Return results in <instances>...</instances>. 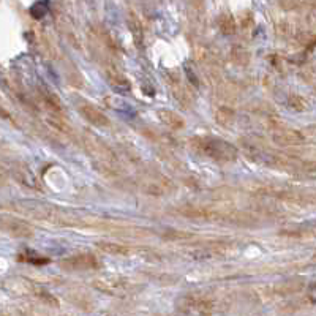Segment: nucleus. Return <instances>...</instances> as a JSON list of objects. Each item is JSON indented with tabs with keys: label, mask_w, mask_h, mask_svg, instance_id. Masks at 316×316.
Segmentation results:
<instances>
[{
	"label": "nucleus",
	"mask_w": 316,
	"mask_h": 316,
	"mask_svg": "<svg viewBox=\"0 0 316 316\" xmlns=\"http://www.w3.org/2000/svg\"><path fill=\"white\" fill-rule=\"evenodd\" d=\"M194 146L202 155H207L214 160L229 161L236 158L234 146H231L229 143L219 138H199L194 141Z\"/></svg>",
	"instance_id": "obj_1"
},
{
	"label": "nucleus",
	"mask_w": 316,
	"mask_h": 316,
	"mask_svg": "<svg viewBox=\"0 0 316 316\" xmlns=\"http://www.w3.org/2000/svg\"><path fill=\"white\" fill-rule=\"evenodd\" d=\"M62 267L70 270H87V269H97L98 261L95 256L89 255V253H81V255L70 256L62 261Z\"/></svg>",
	"instance_id": "obj_2"
},
{
	"label": "nucleus",
	"mask_w": 316,
	"mask_h": 316,
	"mask_svg": "<svg viewBox=\"0 0 316 316\" xmlns=\"http://www.w3.org/2000/svg\"><path fill=\"white\" fill-rule=\"evenodd\" d=\"M3 229L13 237H30L33 233L30 224L18 219H8V217L3 219Z\"/></svg>",
	"instance_id": "obj_3"
},
{
	"label": "nucleus",
	"mask_w": 316,
	"mask_h": 316,
	"mask_svg": "<svg viewBox=\"0 0 316 316\" xmlns=\"http://www.w3.org/2000/svg\"><path fill=\"white\" fill-rule=\"evenodd\" d=\"M81 114L94 125H101V126L108 125L106 116H104L100 109H97L95 106H92V104H84V106L81 108Z\"/></svg>",
	"instance_id": "obj_4"
},
{
	"label": "nucleus",
	"mask_w": 316,
	"mask_h": 316,
	"mask_svg": "<svg viewBox=\"0 0 316 316\" xmlns=\"http://www.w3.org/2000/svg\"><path fill=\"white\" fill-rule=\"evenodd\" d=\"M97 247L103 250L104 253H108V255H126V253H128L126 247H123V245H121V243L111 242V241L97 242Z\"/></svg>",
	"instance_id": "obj_5"
},
{
	"label": "nucleus",
	"mask_w": 316,
	"mask_h": 316,
	"mask_svg": "<svg viewBox=\"0 0 316 316\" xmlns=\"http://www.w3.org/2000/svg\"><path fill=\"white\" fill-rule=\"evenodd\" d=\"M160 117H161V121L170 126H172V128H180V126L184 125V121L171 111H160Z\"/></svg>",
	"instance_id": "obj_6"
}]
</instances>
